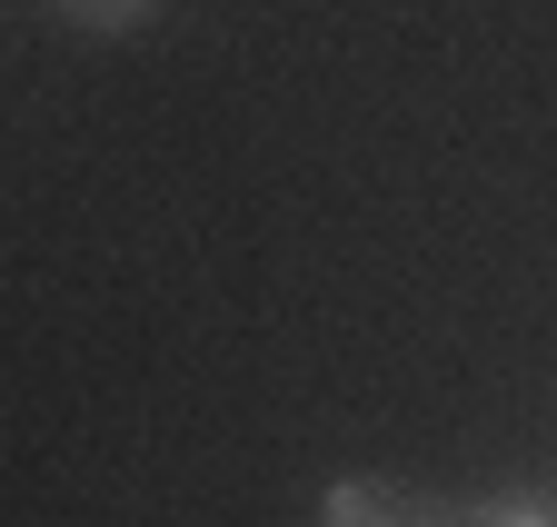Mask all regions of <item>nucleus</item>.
Returning a JSON list of instances; mask_svg holds the SVG:
<instances>
[{
    "label": "nucleus",
    "mask_w": 557,
    "mask_h": 527,
    "mask_svg": "<svg viewBox=\"0 0 557 527\" xmlns=\"http://www.w3.org/2000/svg\"><path fill=\"white\" fill-rule=\"evenodd\" d=\"M150 0H60V21H81V30H129Z\"/></svg>",
    "instance_id": "obj_2"
},
{
    "label": "nucleus",
    "mask_w": 557,
    "mask_h": 527,
    "mask_svg": "<svg viewBox=\"0 0 557 527\" xmlns=\"http://www.w3.org/2000/svg\"><path fill=\"white\" fill-rule=\"evenodd\" d=\"M319 527H478V507H429V498H398L379 478H338L319 498Z\"/></svg>",
    "instance_id": "obj_1"
},
{
    "label": "nucleus",
    "mask_w": 557,
    "mask_h": 527,
    "mask_svg": "<svg viewBox=\"0 0 557 527\" xmlns=\"http://www.w3.org/2000/svg\"><path fill=\"white\" fill-rule=\"evenodd\" d=\"M478 527H557L547 498H498V507H478Z\"/></svg>",
    "instance_id": "obj_3"
}]
</instances>
